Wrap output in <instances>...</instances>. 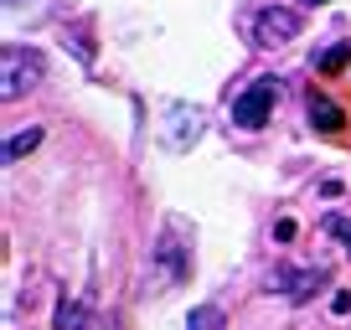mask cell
Here are the masks:
<instances>
[{
  "mask_svg": "<svg viewBox=\"0 0 351 330\" xmlns=\"http://www.w3.org/2000/svg\"><path fill=\"white\" fill-rule=\"evenodd\" d=\"M42 73H47V62H42L36 47H5V52H0V99L11 103V99H21V93H32L36 83H42Z\"/></svg>",
  "mask_w": 351,
  "mask_h": 330,
  "instance_id": "6da1fadb",
  "label": "cell"
},
{
  "mask_svg": "<svg viewBox=\"0 0 351 330\" xmlns=\"http://www.w3.org/2000/svg\"><path fill=\"white\" fill-rule=\"evenodd\" d=\"M274 103H279V77H253L248 88L232 99V124L238 129H263Z\"/></svg>",
  "mask_w": 351,
  "mask_h": 330,
  "instance_id": "7a4b0ae2",
  "label": "cell"
},
{
  "mask_svg": "<svg viewBox=\"0 0 351 330\" xmlns=\"http://www.w3.org/2000/svg\"><path fill=\"white\" fill-rule=\"evenodd\" d=\"M300 36V11L295 5H263L253 16V47H285Z\"/></svg>",
  "mask_w": 351,
  "mask_h": 330,
  "instance_id": "3957f363",
  "label": "cell"
},
{
  "mask_svg": "<svg viewBox=\"0 0 351 330\" xmlns=\"http://www.w3.org/2000/svg\"><path fill=\"white\" fill-rule=\"evenodd\" d=\"M176 232H181V222L171 217L160 248H155V264H160V279H165V284H181V279L191 274V248H181V242H176Z\"/></svg>",
  "mask_w": 351,
  "mask_h": 330,
  "instance_id": "277c9868",
  "label": "cell"
},
{
  "mask_svg": "<svg viewBox=\"0 0 351 330\" xmlns=\"http://www.w3.org/2000/svg\"><path fill=\"white\" fill-rule=\"evenodd\" d=\"M165 119H171V129H165V144H171V150H186V144H197V140H202V109H186V103H176Z\"/></svg>",
  "mask_w": 351,
  "mask_h": 330,
  "instance_id": "5b68a950",
  "label": "cell"
},
{
  "mask_svg": "<svg viewBox=\"0 0 351 330\" xmlns=\"http://www.w3.org/2000/svg\"><path fill=\"white\" fill-rule=\"evenodd\" d=\"M305 114H310V124H315L320 134H336L341 124H346V114H341L326 93H315V88H310V99H305Z\"/></svg>",
  "mask_w": 351,
  "mask_h": 330,
  "instance_id": "8992f818",
  "label": "cell"
},
{
  "mask_svg": "<svg viewBox=\"0 0 351 330\" xmlns=\"http://www.w3.org/2000/svg\"><path fill=\"white\" fill-rule=\"evenodd\" d=\"M269 284H274V289H285V294L300 305V299H310V294H315V284H326V274H320V268H300V274H274Z\"/></svg>",
  "mask_w": 351,
  "mask_h": 330,
  "instance_id": "52a82bcc",
  "label": "cell"
},
{
  "mask_svg": "<svg viewBox=\"0 0 351 330\" xmlns=\"http://www.w3.org/2000/svg\"><path fill=\"white\" fill-rule=\"evenodd\" d=\"M36 144H42V129H36V124H32V129H21V134H11V140H5V165H16L21 155H32Z\"/></svg>",
  "mask_w": 351,
  "mask_h": 330,
  "instance_id": "ba28073f",
  "label": "cell"
},
{
  "mask_svg": "<svg viewBox=\"0 0 351 330\" xmlns=\"http://www.w3.org/2000/svg\"><path fill=\"white\" fill-rule=\"evenodd\" d=\"M57 330H93V320H88V309H83V305L62 299V305H57Z\"/></svg>",
  "mask_w": 351,
  "mask_h": 330,
  "instance_id": "9c48e42d",
  "label": "cell"
},
{
  "mask_svg": "<svg viewBox=\"0 0 351 330\" xmlns=\"http://www.w3.org/2000/svg\"><path fill=\"white\" fill-rule=\"evenodd\" d=\"M346 62H351V42H341V47H330V52H320V57H315L320 73H341Z\"/></svg>",
  "mask_w": 351,
  "mask_h": 330,
  "instance_id": "30bf717a",
  "label": "cell"
},
{
  "mask_svg": "<svg viewBox=\"0 0 351 330\" xmlns=\"http://www.w3.org/2000/svg\"><path fill=\"white\" fill-rule=\"evenodd\" d=\"M186 330H222V309H217V305H202V309H191Z\"/></svg>",
  "mask_w": 351,
  "mask_h": 330,
  "instance_id": "8fae6325",
  "label": "cell"
},
{
  "mask_svg": "<svg viewBox=\"0 0 351 330\" xmlns=\"http://www.w3.org/2000/svg\"><path fill=\"white\" fill-rule=\"evenodd\" d=\"M326 232H330V238H341V242L351 248V222H346V217H326Z\"/></svg>",
  "mask_w": 351,
  "mask_h": 330,
  "instance_id": "7c38bea8",
  "label": "cell"
},
{
  "mask_svg": "<svg viewBox=\"0 0 351 330\" xmlns=\"http://www.w3.org/2000/svg\"><path fill=\"white\" fill-rule=\"evenodd\" d=\"M330 309H336V315H351V294H346V289H336V294H330Z\"/></svg>",
  "mask_w": 351,
  "mask_h": 330,
  "instance_id": "4fadbf2b",
  "label": "cell"
},
{
  "mask_svg": "<svg viewBox=\"0 0 351 330\" xmlns=\"http://www.w3.org/2000/svg\"><path fill=\"white\" fill-rule=\"evenodd\" d=\"M274 238H279V242H289V238H295V222L279 217V222H274Z\"/></svg>",
  "mask_w": 351,
  "mask_h": 330,
  "instance_id": "5bb4252c",
  "label": "cell"
},
{
  "mask_svg": "<svg viewBox=\"0 0 351 330\" xmlns=\"http://www.w3.org/2000/svg\"><path fill=\"white\" fill-rule=\"evenodd\" d=\"M300 5H326V0H300Z\"/></svg>",
  "mask_w": 351,
  "mask_h": 330,
  "instance_id": "9a60e30c",
  "label": "cell"
}]
</instances>
